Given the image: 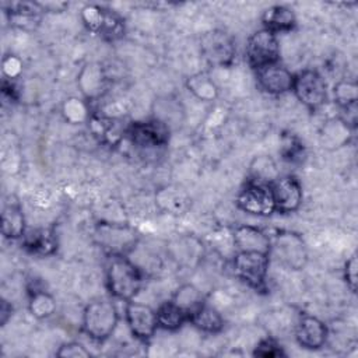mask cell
Returning a JSON list of instances; mask_svg holds the SVG:
<instances>
[{"label":"cell","instance_id":"4316f807","mask_svg":"<svg viewBox=\"0 0 358 358\" xmlns=\"http://www.w3.org/2000/svg\"><path fill=\"white\" fill-rule=\"evenodd\" d=\"M173 303H176L180 309H183L185 312L189 313V316L200 306L204 303V298H203V294L201 291L193 285V284H183L180 285L172 299H171Z\"/></svg>","mask_w":358,"mask_h":358},{"label":"cell","instance_id":"8992f818","mask_svg":"<svg viewBox=\"0 0 358 358\" xmlns=\"http://www.w3.org/2000/svg\"><path fill=\"white\" fill-rule=\"evenodd\" d=\"M296 99L310 110H316L327 101V85L316 70H302L294 74L291 90Z\"/></svg>","mask_w":358,"mask_h":358},{"label":"cell","instance_id":"603a6c76","mask_svg":"<svg viewBox=\"0 0 358 358\" xmlns=\"http://www.w3.org/2000/svg\"><path fill=\"white\" fill-rule=\"evenodd\" d=\"M187 91L203 102H213L218 98L220 90L213 77L207 73H196L186 78Z\"/></svg>","mask_w":358,"mask_h":358},{"label":"cell","instance_id":"7c38bea8","mask_svg":"<svg viewBox=\"0 0 358 358\" xmlns=\"http://www.w3.org/2000/svg\"><path fill=\"white\" fill-rule=\"evenodd\" d=\"M275 211L280 214H289L299 208L303 197L299 180L292 175L278 176L270 186Z\"/></svg>","mask_w":358,"mask_h":358},{"label":"cell","instance_id":"7402d4cb","mask_svg":"<svg viewBox=\"0 0 358 358\" xmlns=\"http://www.w3.org/2000/svg\"><path fill=\"white\" fill-rule=\"evenodd\" d=\"M22 246L34 255L48 256L56 250V238L52 229L38 228L25 231L22 236Z\"/></svg>","mask_w":358,"mask_h":358},{"label":"cell","instance_id":"cb8c5ba5","mask_svg":"<svg viewBox=\"0 0 358 358\" xmlns=\"http://www.w3.org/2000/svg\"><path fill=\"white\" fill-rule=\"evenodd\" d=\"M280 176L275 161L268 155L255 157L249 165V182L270 186Z\"/></svg>","mask_w":358,"mask_h":358},{"label":"cell","instance_id":"5b68a950","mask_svg":"<svg viewBox=\"0 0 358 358\" xmlns=\"http://www.w3.org/2000/svg\"><path fill=\"white\" fill-rule=\"evenodd\" d=\"M270 255L260 252H236L232 260L234 274L249 287L263 291L268 273Z\"/></svg>","mask_w":358,"mask_h":358},{"label":"cell","instance_id":"ba28073f","mask_svg":"<svg viewBox=\"0 0 358 358\" xmlns=\"http://www.w3.org/2000/svg\"><path fill=\"white\" fill-rule=\"evenodd\" d=\"M236 206L239 210L257 217H268L275 211L270 187L249 180L238 193Z\"/></svg>","mask_w":358,"mask_h":358},{"label":"cell","instance_id":"d4e9b609","mask_svg":"<svg viewBox=\"0 0 358 358\" xmlns=\"http://www.w3.org/2000/svg\"><path fill=\"white\" fill-rule=\"evenodd\" d=\"M190 316L187 312L180 309L172 301H166L159 305L157 309V320L158 327L169 331H175L180 329L186 322H189Z\"/></svg>","mask_w":358,"mask_h":358},{"label":"cell","instance_id":"e0dca14e","mask_svg":"<svg viewBox=\"0 0 358 358\" xmlns=\"http://www.w3.org/2000/svg\"><path fill=\"white\" fill-rule=\"evenodd\" d=\"M157 207L171 215H182L192 207V199L179 186H164L155 193Z\"/></svg>","mask_w":358,"mask_h":358},{"label":"cell","instance_id":"9c48e42d","mask_svg":"<svg viewBox=\"0 0 358 358\" xmlns=\"http://www.w3.org/2000/svg\"><path fill=\"white\" fill-rule=\"evenodd\" d=\"M200 50L204 59L217 67H228L235 56L232 38L220 29L210 31L201 36Z\"/></svg>","mask_w":358,"mask_h":358},{"label":"cell","instance_id":"7a4b0ae2","mask_svg":"<svg viewBox=\"0 0 358 358\" xmlns=\"http://www.w3.org/2000/svg\"><path fill=\"white\" fill-rule=\"evenodd\" d=\"M119 313L116 305L103 298H98L85 305L83 312V331L95 341L108 340L116 330Z\"/></svg>","mask_w":358,"mask_h":358},{"label":"cell","instance_id":"ffe728a7","mask_svg":"<svg viewBox=\"0 0 358 358\" xmlns=\"http://www.w3.org/2000/svg\"><path fill=\"white\" fill-rule=\"evenodd\" d=\"M189 322L196 327L199 329L200 331H204V333H210V334H215V333H220L222 329H224V317L221 315V312L204 302L203 305H200L192 315H190V319Z\"/></svg>","mask_w":358,"mask_h":358},{"label":"cell","instance_id":"9a60e30c","mask_svg":"<svg viewBox=\"0 0 358 358\" xmlns=\"http://www.w3.org/2000/svg\"><path fill=\"white\" fill-rule=\"evenodd\" d=\"M106 73L99 63H85L77 76V85L83 96L88 101L99 99L106 91Z\"/></svg>","mask_w":358,"mask_h":358},{"label":"cell","instance_id":"8fae6325","mask_svg":"<svg viewBox=\"0 0 358 358\" xmlns=\"http://www.w3.org/2000/svg\"><path fill=\"white\" fill-rule=\"evenodd\" d=\"M126 322L131 334L140 341H148L154 337L158 329L157 310L150 305L129 301L126 302Z\"/></svg>","mask_w":358,"mask_h":358},{"label":"cell","instance_id":"d590c367","mask_svg":"<svg viewBox=\"0 0 358 358\" xmlns=\"http://www.w3.org/2000/svg\"><path fill=\"white\" fill-rule=\"evenodd\" d=\"M344 280L347 282V287L351 292H357L358 285V262L357 255H352L348 257V260L344 264Z\"/></svg>","mask_w":358,"mask_h":358},{"label":"cell","instance_id":"83f0119b","mask_svg":"<svg viewBox=\"0 0 358 358\" xmlns=\"http://www.w3.org/2000/svg\"><path fill=\"white\" fill-rule=\"evenodd\" d=\"M62 116L70 124H80L90 120V106L88 102L78 96H70L62 103Z\"/></svg>","mask_w":358,"mask_h":358},{"label":"cell","instance_id":"277c9868","mask_svg":"<svg viewBox=\"0 0 358 358\" xmlns=\"http://www.w3.org/2000/svg\"><path fill=\"white\" fill-rule=\"evenodd\" d=\"M95 238L98 243L110 255L127 256L134 250L138 242V234L127 224L98 222L95 225Z\"/></svg>","mask_w":358,"mask_h":358},{"label":"cell","instance_id":"ac0fdd59","mask_svg":"<svg viewBox=\"0 0 358 358\" xmlns=\"http://www.w3.org/2000/svg\"><path fill=\"white\" fill-rule=\"evenodd\" d=\"M25 217L20 201L10 197L1 211V234L7 239H20L25 234Z\"/></svg>","mask_w":358,"mask_h":358},{"label":"cell","instance_id":"f546056e","mask_svg":"<svg viewBox=\"0 0 358 358\" xmlns=\"http://www.w3.org/2000/svg\"><path fill=\"white\" fill-rule=\"evenodd\" d=\"M99 35H102L110 41L123 36L124 35V24L122 21V18L110 10H105V20H103V25L99 31Z\"/></svg>","mask_w":358,"mask_h":358},{"label":"cell","instance_id":"d6a6232c","mask_svg":"<svg viewBox=\"0 0 358 358\" xmlns=\"http://www.w3.org/2000/svg\"><path fill=\"white\" fill-rule=\"evenodd\" d=\"M253 355L263 357V358H275V357H284L285 352L282 351L281 345L275 340L267 337L257 343V345L255 347Z\"/></svg>","mask_w":358,"mask_h":358},{"label":"cell","instance_id":"5bb4252c","mask_svg":"<svg viewBox=\"0 0 358 358\" xmlns=\"http://www.w3.org/2000/svg\"><path fill=\"white\" fill-rule=\"evenodd\" d=\"M329 337L327 326L316 316L302 315L295 324V338L306 350L322 348Z\"/></svg>","mask_w":358,"mask_h":358},{"label":"cell","instance_id":"484cf974","mask_svg":"<svg viewBox=\"0 0 358 358\" xmlns=\"http://www.w3.org/2000/svg\"><path fill=\"white\" fill-rule=\"evenodd\" d=\"M29 313L36 319H48L56 312V301L52 294L45 289L34 288L28 298Z\"/></svg>","mask_w":358,"mask_h":358},{"label":"cell","instance_id":"44dd1931","mask_svg":"<svg viewBox=\"0 0 358 358\" xmlns=\"http://www.w3.org/2000/svg\"><path fill=\"white\" fill-rule=\"evenodd\" d=\"M351 127L340 117L327 120L320 129V143L327 150H336L348 143Z\"/></svg>","mask_w":358,"mask_h":358},{"label":"cell","instance_id":"3957f363","mask_svg":"<svg viewBox=\"0 0 358 358\" xmlns=\"http://www.w3.org/2000/svg\"><path fill=\"white\" fill-rule=\"evenodd\" d=\"M271 248L270 255L287 268L291 270H302L308 263V248L303 238L292 231H277L273 236H270Z\"/></svg>","mask_w":358,"mask_h":358},{"label":"cell","instance_id":"52a82bcc","mask_svg":"<svg viewBox=\"0 0 358 358\" xmlns=\"http://www.w3.org/2000/svg\"><path fill=\"white\" fill-rule=\"evenodd\" d=\"M246 59L256 71L280 60V45L277 35L266 28L253 32L246 43Z\"/></svg>","mask_w":358,"mask_h":358},{"label":"cell","instance_id":"6da1fadb","mask_svg":"<svg viewBox=\"0 0 358 358\" xmlns=\"http://www.w3.org/2000/svg\"><path fill=\"white\" fill-rule=\"evenodd\" d=\"M143 285L141 270L123 255H110L106 264V287L112 296L131 301Z\"/></svg>","mask_w":358,"mask_h":358},{"label":"cell","instance_id":"f1b7e54d","mask_svg":"<svg viewBox=\"0 0 358 358\" xmlns=\"http://www.w3.org/2000/svg\"><path fill=\"white\" fill-rule=\"evenodd\" d=\"M334 99L337 105L343 109L350 105L357 103L358 99V85L355 81L351 80H341L334 85L333 90Z\"/></svg>","mask_w":358,"mask_h":358},{"label":"cell","instance_id":"4fadbf2b","mask_svg":"<svg viewBox=\"0 0 358 358\" xmlns=\"http://www.w3.org/2000/svg\"><path fill=\"white\" fill-rule=\"evenodd\" d=\"M259 87L271 95H281L292 90L294 74L280 62L256 70Z\"/></svg>","mask_w":358,"mask_h":358},{"label":"cell","instance_id":"30bf717a","mask_svg":"<svg viewBox=\"0 0 358 358\" xmlns=\"http://www.w3.org/2000/svg\"><path fill=\"white\" fill-rule=\"evenodd\" d=\"M124 133L133 144L147 148L162 147L169 140L168 124L157 117L151 120L133 122L126 127Z\"/></svg>","mask_w":358,"mask_h":358},{"label":"cell","instance_id":"4dcf8cb0","mask_svg":"<svg viewBox=\"0 0 358 358\" xmlns=\"http://www.w3.org/2000/svg\"><path fill=\"white\" fill-rule=\"evenodd\" d=\"M282 158L288 162H302L305 158V148L303 144L292 134L282 137V147H281Z\"/></svg>","mask_w":358,"mask_h":358},{"label":"cell","instance_id":"d6986e66","mask_svg":"<svg viewBox=\"0 0 358 358\" xmlns=\"http://www.w3.org/2000/svg\"><path fill=\"white\" fill-rule=\"evenodd\" d=\"M262 22L263 28L277 35L278 32L292 31L296 27V17L289 7L275 4L264 10L262 15Z\"/></svg>","mask_w":358,"mask_h":358},{"label":"cell","instance_id":"836d02e7","mask_svg":"<svg viewBox=\"0 0 358 358\" xmlns=\"http://www.w3.org/2000/svg\"><path fill=\"white\" fill-rule=\"evenodd\" d=\"M56 357L59 358H90L91 352L80 343L77 341H70L63 344L57 352Z\"/></svg>","mask_w":358,"mask_h":358},{"label":"cell","instance_id":"8d00e7d4","mask_svg":"<svg viewBox=\"0 0 358 358\" xmlns=\"http://www.w3.org/2000/svg\"><path fill=\"white\" fill-rule=\"evenodd\" d=\"M11 312H13V308L8 303V301L1 299V305H0V323H1V326H4L7 323V320L11 317Z\"/></svg>","mask_w":358,"mask_h":358},{"label":"cell","instance_id":"2e32d148","mask_svg":"<svg viewBox=\"0 0 358 358\" xmlns=\"http://www.w3.org/2000/svg\"><path fill=\"white\" fill-rule=\"evenodd\" d=\"M232 242L236 252H260L270 255V236L253 225H238L232 231Z\"/></svg>","mask_w":358,"mask_h":358},{"label":"cell","instance_id":"e575fe53","mask_svg":"<svg viewBox=\"0 0 358 358\" xmlns=\"http://www.w3.org/2000/svg\"><path fill=\"white\" fill-rule=\"evenodd\" d=\"M1 70L7 80H14L22 73V62L14 55H6L1 62Z\"/></svg>","mask_w":358,"mask_h":358},{"label":"cell","instance_id":"1f68e13d","mask_svg":"<svg viewBox=\"0 0 358 358\" xmlns=\"http://www.w3.org/2000/svg\"><path fill=\"white\" fill-rule=\"evenodd\" d=\"M81 20L90 31L99 34L105 20V8L95 4H88L81 10Z\"/></svg>","mask_w":358,"mask_h":358}]
</instances>
